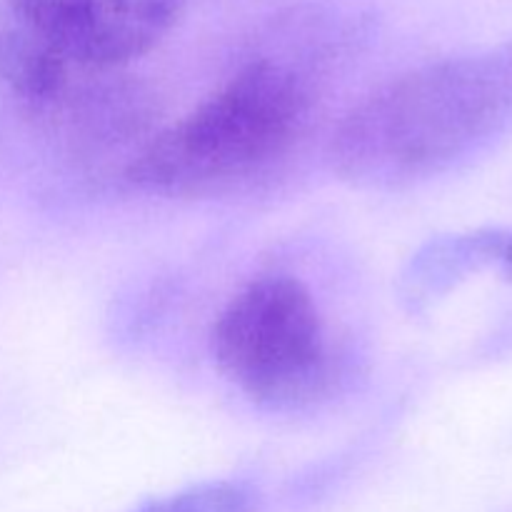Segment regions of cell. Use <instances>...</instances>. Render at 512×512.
<instances>
[{"label": "cell", "instance_id": "277c9868", "mask_svg": "<svg viewBox=\"0 0 512 512\" xmlns=\"http://www.w3.org/2000/svg\"><path fill=\"white\" fill-rule=\"evenodd\" d=\"M35 38L78 73L143 58L173 30L185 0H15Z\"/></svg>", "mask_w": 512, "mask_h": 512}, {"label": "cell", "instance_id": "5b68a950", "mask_svg": "<svg viewBox=\"0 0 512 512\" xmlns=\"http://www.w3.org/2000/svg\"><path fill=\"white\" fill-rule=\"evenodd\" d=\"M78 70L33 35L15 0H0V85L38 105H55Z\"/></svg>", "mask_w": 512, "mask_h": 512}, {"label": "cell", "instance_id": "8992f818", "mask_svg": "<svg viewBox=\"0 0 512 512\" xmlns=\"http://www.w3.org/2000/svg\"><path fill=\"white\" fill-rule=\"evenodd\" d=\"M250 505V493L240 485L205 483L155 500L138 512H250Z\"/></svg>", "mask_w": 512, "mask_h": 512}, {"label": "cell", "instance_id": "6da1fadb", "mask_svg": "<svg viewBox=\"0 0 512 512\" xmlns=\"http://www.w3.org/2000/svg\"><path fill=\"white\" fill-rule=\"evenodd\" d=\"M512 123V48L423 65L355 105L333 138L335 170L360 188L443 173Z\"/></svg>", "mask_w": 512, "mask_h": 512}, {"label": "cell", "instance_id": "3957f363", "mask_svg": "<svg viewBox=\"0 0 512 512\" xmlns=\"http://www.w3.org/2000/svg\"><path fill=\"white\" fill-rule=\"evenodd\" d=\"M213 355L228 383L270 408L313 400L333 375L323 315L310 290L288 275L253 280L225 305Z\"/></svg>", "mask_w": 512, "mask_h": 512}, {"label": "cell", "instance_id": "52a82bcc", "mask_svg": "<svg viewBox=\"0 0 512 512\" xmlns=\"http://www.w3.org/2000/svg\"><path fill=\"white\" fill-rule=\"evenodd\" d=\"M503 263H505V268H508V273L512 275V238L505 243V248H503Z\"/></svg>", "mask_w": 512, "mask_h": 512}, {"label": "cell", "instance_id": "7a4b0ae2", "mask_svg": "<svg viewBox=\"0 0 512 512\" xmlns=\"http://www.w3.org/2000/svg\"><path fill=\"white\" fill-rule=\"evenodd\" d=\"M308 88L285 65L255 60L130 163L128 178L165 198H213L268 173L308 120Z\"/></svg>", "mask_w": 512, "mask_h": 512}]
</instances>
